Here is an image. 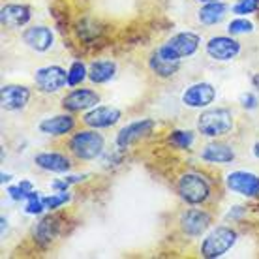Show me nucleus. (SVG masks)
<instances>
[{
    "label": "nucleus",
    "mask_w": 259,
    "mask_h": 259,
    "mask_svg": "<svg viewBox=\"0 0 259 259\" xmlns=\"http://www.w3.org/2000/svg\"><path fill=\"white\" fill-rule=\"evenodd\" d=\"M197 130L207 137L227 136L233 130V115L227 109H208L197 118Z\"/></svg>",
    "instance_id": "f257e3e1"
},
{
    "label": "nucleus",
    "mask_w": 259,
    "mask_h": 259,
    "mask_svg": "<svg viewBox=\"0 0 259 259\" xmlns=\"http://www.w3.org/2000/svg\"><path fill=\"white\" fill-rule=\"evenodd\" d=\"M235 240H237V233L231 227H216L212 233L203 240L201 255L207 259L222 257L224 253H227L233 248Z\"/></svg>",
    "instance_id": "f03ea898"
},
{
    "label": "nucleus",
    "mask_w": 259,
    "mask_h": 259,
    "mask_svg": "<svg viewBox=\"0 0 259 259\" xmlns=\"http://www.w3.org/2000/svg\"><path fill=\"white\" fill-rule=\"evenodd\" d=\"M197 47H199V36L194 32H181L173 36V38L169 39L167 44H163L158 51L162 57L169 60H181L184 57H190V55H194L197 51Z\"/></svg>",
    "instance_id": "7ed1b4c3"
},
{
    "label": "nucleus",
    "mask_w": 259,
    "mask_h": 259,
    "mask_svg": "<svg viewBox=\"0 0 259 259\" xmlns=\"http://www.w3.org/2000/svg\"><path fill=\"white\" fill-rule=\"evenodd\" d=\"M70 149L81 160H94L104 152V137L96 132H79L71 137Z\"/></svg>",
    "instance_id": "20e7f679"
},
{
    "label": "nucleus",
    "mask_w": 259,
    "mask_h": 259,
    "mask_svg": "<svg viewBox=\"0 0 259 259\" xmlns=\"http://www.w3.org/2000/svg\"><path fill=\"white\" fill-rule=\"evenodd\" d=\"M179 194L186 203L192 205H199L207 199L210 194L208 182L197 173H186L179 179Z\"/></svg>",
    "instance_id": "39448f33"
},
{
    "label": "nucleus",
    "mask_w": 259,
    "mask_h": 259,
    "mask_svg": "<svg viewBox=\"0 0 259 259\" xmlns=\"http://www.w3.org/2000/svg\"><path fill=\"white\" fill-rule=\"evenodd\" d=\"M34 81L41 92H57L68 83V71L60 66H46L36 71Z\"/></svg>",
    "instance_id": "423d86ee"
},
{
    "label": "nucleus",
    "mask_w": 259,
    "mask_h": 259,
    "mask_svg": "<svg viewBox=\"0 0 259 259\" xmlns=\"http://www.w3.org/2000/svg\"><path fill=\"white\" fill-rule=\"evenodd\" d=\"M227 188L244 197H259V177L246 171H235L227 175Z\"/></svg>",
    "instance_id": "0eeeda50"
},
{
    "label": "nucleus",
    "mask_w": 259,
    "mask_h": 259,
    "mask_svg": "<svg viewBox=\"0 0 259 259\" xmlns=\"http://www.w3.org/2000/svg\"><path fill=\"white\" fill-rule=\"evenodd\" d=\"M207 53L210 59L227 62L240 53V44L229 36H216L207 44Z\"/></svg>",
    "instance_id": "6e6552de"
},
{
    "label": "nucleus",
    "mask_w": 259,
    "mask_h": 259,
    "mask_svg": "<svg viewBox=\"0 0 259 259\" xmlns=\"http://www.w3.org/2000/svg\"><path fill=\"white\" fill-rule=\"evenodd\" d=\"M152 128H154V120H150V118H143V120H136V122L128 124L126 128L118 132L117 147L118 149H128L132 143H136L141 137L149 136Z\"/></svg>",
    "instance_id": "1a4fd4ad"
},
{
    "label": "nucleus",
    "mask_w": 259,
    "mask_h": 259,
    "mask_svg": "<svg viewBox=\"0 0 259 259\" xmlns=\"http://www.w3.org/2000/svg\"><path fill=\"white\" fill-rule=\"evenodd\" d=\"M216 91L210 83H197L192 84L186 92L182 94V102L188 107H207L214 102Z\"/></svg>",
    "instance_id": "9d476101"
},
{
    "label": "nucleus",
    "mask_w": 259,
    "mask_h": 259,
    "mask_svg": "<svg viewBox=\"0 0 259 259\" xmlns=\"http://www.w3.org/2000/svg\"><path fill=\"white\" fill-rule=\"evenodd\" d=\"M210 226V216L205 210L199 208H192L181 216V227L182 231L190 237H199L201 233L207 231V227Z\"/></svg>",
    "instance_id": "9b49d317"
},
{
    "label": "nucleus",
    "mask_w": 259,
    "mask_h": 259,
    "mask_svg": "<svg viewBox=\"0 0 259 259\" xmlns=\"http://www.w3.org/2000/svg\"><path fill=\"white\" fill-rule=\"evenodd\" d=\"M30 100V91L21 84H6L2 87V107L6 111L23 109Z\"/></svg>",
    "instance_id": "f8f14e48"
},
{
    "label": "nucleus",
    "mask_w": 259,
    "mask_h": 259,
    "mask_svg": "<svg viewBox=\"0 0 259 259\" xmlns=\"http://www.w3.org/2000/svg\"><path fill=\"white\" fill-rule=\"evenodd\" d=\"M118 118H120V111L118 109L100 105V107H94V109L84 115L83 122L87 126H91V128H107V126L117 124Z\"/></svg>",
    "instance_id": "ddd939ff"
},
{
    "label": "nucleus",
    "mask_w": 259,
    "mask_h": 259,
    "mask_svg": "<svg viewBox=\"0 0 259 259\" xmlns=\"http://www.w3.org/2000/svg\"><path fill=\"white\" fill-rule=\"evenodd\" d=\"M98 102H100V96L94 91L77 89V91H73L62 100V107L68 111H83L89 109V107H94Z\"/></svg>",
    "instance_id": "4468645a"
},
{
    "label": "nucleus",
    "mask_w": 259,
    "mask_h": 259,
    "mask_svg": "<svg viewBox=\"0 0 259 259\" xmlns=\"http://www.w3.org/2000/svg\"><path fill=\"white\" fill-rule=\"evenodd\" d=\"M30 21V10L21 4H8L0 12V23L6 28H19Z\"/></svg>",
    "instance_id": "2eb2a0df"
},
{
    "label": "nucleus",
    "mask_w": 259,
    "mask_h": 259,
    "mask_svg": "<svg viewBox=\"0 0 259 259\" xmlns=\"http://www.w3.org/2000/svg\"><path fill=\"white\" fill-rule=\"evenodd\" d=\"M25 44L34 51H47L53 46V32L47 26H32V28H26L23 34Z\"/></svg>",
    "instance_id": "dca6fc26"
},
{
    "label": "nucleus",
    "mask_w": 259,
    "mask_h": 259,
    "mask_svg": "<svg viewBox=\"0 0 259 259\" xmlns=\"http://www.w3.org/2000/svg\"><path fill=\"white\" fill-rule=\"evenodd\" d=\"M34 162L38 163L41 169L53 171V173H64L71 167L70 160L64 154H59V152H41L34 158Z\"/></svg>",
    "instance_id": "f3484780"
},
{
    "label": "nucleus",
    "mask_w": 259,
    "mask_h": 259,
    "mask_svg": "<svg viewBox=\"0 0 259 259\" xmlns=\"http://www.w3.org/2000/svg\"><path fill=\"white\" fill-rule=\"evenodd\" d=\"M59 227L60 226L57 216H47V218H44L38 226L34 227V237H36V240H38L41 246H47V244H51L53 240L57 239Z\"/></svg>",
    "instance_id": "a211bd4d"
},
{
    "label": "nucleus",
    "mask_w": 259,
    "mask_h": 259,
    "mask_svg": "<svg viewBox=\"0 0 259 259\" xmlns=\"http://www.w3.org/2000/svg\"><path fill=\"white\" fill-rule=\"evenodd\" d=\"M201 158L208 163H229L235 160V152L231 147L222 145V143H210L201 152Z\"/></svg>",
    "instance_id": "6ab92c4d"
},
{
    "label": "nucleus",
    "mask_w": 259,
    "mask_h": 259,
    "mask_svg": "<svg viewBox=\"0 0 259 259\" xmlns=\"http://www.w3.org/2000/svg\"><path fill=\"white\" fill-rule=\"evenodd\" d=\"M75 126V120L70 115H59V117L46 118L44 122L39 124V130L47 134V136H62V134H68L70 130H73Z\"/></svg>",
    "instance_id": "aec40b11"
},
{
    "label": "nucleus",
    "mask_w": 259,
    "mask_h": 259,
    "mask_svg": "<svg viewBox=\"0 0 259 259\" xmlns=\"http://www.w3.org/2000/svg\"><path fill=\"white\" fill-rule=\"evenodd\" d=\"M149 66L158 77H171V75H175L177 70L181 68V60L165 59V57H162L160 51L156 49V53H152V57H150V60H149Z\"/></svg>",
    "instance_id": "412c9836"
},
{
    "label": "nucleus",
    "mask_w": 259,
    "mask_h": 259,
    "mask_svg": "<svg viewBox=\"0 0 259 259\" xmlns=\"http://www.w3.org/2000/svg\"><path fill=\"white\" fill-rule=\"evenodd\" d=\"M227 4L220 2V0H214V2H207L205 6L199 10V21L203 25H216L220 23L227 13Z\"/></svg>",
    "instance_id": "4be33fe9"
},
{
    "label": "nucleus",
    "mask_w": 259,
    "mask_h": 259,
    "mask_svg": "<svg viewBox=\"0 0 259 259\" xmlns=\"http://www.w3.org/2000/svg\"><path fill=\"white\" fill-rule=\"evenodd\" d=\"M117 71V64L113 60H96L91 64V70H89V77H91L92 83H107Z\"/></svg>",
    "instance_id": "5701e85b"
},
{
    "label": "nucleus",
    "mask_w": 259,
    "mask_h": 259,
    "mask_svg": "<svg viewBox=\"0 0 259 259\" xmlns=\"http://www.w3.org/2000/svg\"><path fill=\"white\" fill-rule=\"evenodd\" d=\"M169 143L177 147V149H188L190 145L194 143V134L192 132H182V130H177L171 134L169 137Z\"/></svg>",
    "instance_id": "b1692460"
},
{
    "label": "nucleus",
    "mask_w": 259,
    "mask_h": 259,
    "mask_svg": "<svg viewBox=\"0 0 259 259\" xmlns=\"http://www.w3.org/2000/svg\"><path fill=\"white\" fill-rule=\"evenodd\" d=\"M84 77H87L84 64L83 62H73L71 68L68 70V84H70V87H77Z\"/></svg>",
    "instance_id": "393cba45"
},
{
    "label": "nucleus",
    "mask_w": 259,
    "mask_h": 259,
    "mask_svg": "<svg viewBox=\"0 0 259 259\" xmlns=\"http://www.w3.org/2000/svg\"><path fill=\"white\" fill-rule=\"evenodd\" d=\"M259 0H237V4L233 6L235 15H248V13L257 12Z\"/></svg>",
    "instance_id": "a878e982"
},
{
    "label": "nucleus",
    "mask_w": 259,
    "mask_h": 259,
    "mask_svg": "<svg viewBox=\"0 0 259 259\" xmlns=\"http://www.w3.org/2000/svg\"><path fill=\"white\" fill-rule=\"evenodd\" d=\"M30 192H32V184H30L28 181H23L19 186H12V188H8L10 197H12V199H17V201L26 199Z\"/></svg>",
    "instance_id": "bb28decb"
},
{
    "label": "nucleus",
    "mask_w": 259,
    "mask_h": 259,
    "mask_svg": "<svg viewBox=\"0 0 259 259\" xmlns=\"http://www.w3.org/2000/svg\"><path fill=\"white\" fill-rule=\"evenodd\" d=\"M227 30H229V34H246V32H252L253 25L246 19H235L229 23Z\"/></svg>",
    "instance_id": "cd10ccee"
},
{
    "label": "nucleus",
    "mask_w": 259,
    "mask_h": 259,
    "mask_svg": "<svg viewBox=\"0 0 259 259\" xmlns=\"http://www.w3.org/2000/svg\"><path fill=\"white\" fill-rule=\"evenodd\" d=\"M41 201H44L46 208L53 210V208H59L60 205H64L66 201H70V195L66 194V192H60L59 195H47V197H41Z\"/></svg>",
    "instance_id": "c85d7f7f"
},
{
    "label": "nucleus",
    "mask_w": 259,
    "mask_h": 259,
    "mask_svg": "<svg viewBox=\"0 0 259 259\" xmlns=\"http://www.w3.org/2000/svg\"><path fill=\"white\" fill-rule=\"evenodd\" d=\"M240 102H242V107H246V109H255L257 107V98L250 94V92L240 98Z\"/></svg>",
    "instance_id": "c756f323"
},
{
    "label": "nucleus",
    "mask_w": 259,
    "mask_h": 259,
    "mask_svg": "<svg viewBox=\"0 0 259 259\" xmlns=\"http://www.w3.org/2000/svg\"><path fill=\"white\" fill-rule=\"evenodd\" d=\"M51 186H53V188H55V190H60V192H66V190H68V186H70V182H68V181H66V179H64V181H57V182H53Z\"/></svg>",
    "instance_id": "7c9ffc66"
},
{
    "label": "nucleus",
    "mask_w": 259,
    "mask_h": 259,
    "mask_svg": "<svg viewBox=\"0 0 259 259\" xmlns=\"http://www.w3.org/2000/svg\"><path fill=\"white\" fill-rule=\"evenodd\" d=\"M252 83H253V87H255V89H259V73L252 79Z\"/></svg>",
    "instance_id": "2f4dec72"
},
{
    "label": "nucleus",
    "mask_w": 259,
    "mask_h": 259,
    "mask_svg": "<svg viewBox=\"0 0 259 259\" xmlns=\"http://www.w3.org/2000/svg\"><path fill=\"white\" fill-rule=\"evenodd\" d=\"M10 179H12V175H6V173H4V175H2V184L10 182Z\"/></svg>",
    "instance_id": "473e14b6"
},
{
    "label": "nucleus",
    "mask_w": 259,
    "mask_h": 259,
    "mask_svg": "<svg viewBox=\"0 0 259 259\" xmlns=\"http://www.w3.org/2000/svg\"><path fill=\"white\" fill-rule=\"evenodd\" d=\"M253 154H255V158H259V143H255V149H253Z\"/></svg>",
    "instance_id": "72a5a7b5"
},
{
    "label": "nucleus",
    "mask_w": 259,
    "mask_h": 259,
    "mask_svg": "<svg viewBox=\"0 0 259 259\" xmlns=\"http://www.w3.org/2000/svg\"><path fill=\"white\" fill-rule=\"evenodd\" d=\"M199 2H214V0H199Z\"/></svg>",
    "instance_id": "f704fd0d"
}]
</instances>
